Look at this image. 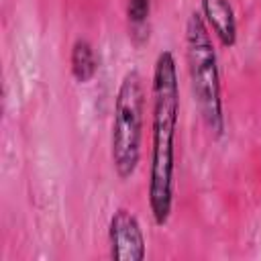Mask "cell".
<instances>
[{"mask_svg":"<svg viewBox=\"0 0 261 261\" xmlns=\"http://www.w3.org/2000/svg\"><path fill=\"white\" fill-rule=\"evenodd\" d=\"M151 165H149V208L153 222L165 226L173 210L175 130L179 120V77L177 63L169 49H163L153 65L151 82Z\"/></svg>","mask_w":261,"mask_h":261,"instance_id":"obj_1","label":"cell"},{"mask_svg":"<svg viewBox=\"0 0 261 261\" xmlns=\"http://www.w3.org/2000/svg\"><path fill=\"white\" fill-rule=\"evenodd\" d=\"M186 61L194 102L204 126L214 139H222L226 130L218 55L208 24L200 12H192L186 22Z\"/></svg>","mask_w":261,"mask_h":261,"instance_id":"obj_2","label":"cell"},{"mask_svg":"<svg viewBox=\"0 0 261 261\" xmlns=\"http://www.w3.org/2000/svg\"><path fill=\"white\" fill-rule=\"evenodd\" d=\"M145 122V86L137 69H128L116 90L110 126V161L120 179L135 175L141 163Z\"/></svg>","mask_w":261,"mask_h":261,"instance_id":"obj_3","label":"cell"},{"mask_svg":"<svg viewBox=\"0 0 261 261\" xmlns=\"http://www.w3.org/2000/svg\"><path fill=\"white\" fill-rule=\"evenodd\" d=\"M108 243H110V257L116 261H141L147 255V243L141 222L126 208H118L110 216Z\"/></svg>","mask_w":261,"mask_h":261,"instance_id":"obj_4","label":"cell"},{"mask_svg":"<svg viewBox=\"0 0 261 261\" xmlns=\"http://www.w3.org/2000/svg\"><path fill=\"white\" fill-rule=\"evenodd\" d=\"M202 18L220 41L222 47H234L237 43V16L228 0H200Z\"/></svg>","mask_w":261,"mask_h":261,"instance_id":"obj_5","label":"cell"},{"mask_svg":"<svg viewBox=\"0 0 261 261\" xmlns=\"http://www.w3.org/2000/svg\"><path fill=\"white\" fill-rule=\"evenodd\" d=\"M69 69L77 84H88L98 73V55L88 39H75L69 53Z\"/></svg>","mask_w":261,"mask_h":261,"instance_id":"obj_6","label":"cell"},{"mask_svg":"<svg viewBox=\"0 0 261 261\" xmlns=\"http://www.w3.org/2000/svg\"><path fill=\"white\" fill-rule=\"evenodd\" d=\"M149 16L151 0H126V20L130 27V37L137 43H143L149 37Z\"/></svg>","mask_w":261,"mask_h":261,"instance_id":"obj_7","label":"cell"}]
</instances>
